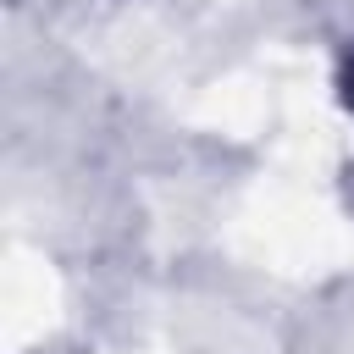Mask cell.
Segmentation results:
<instances>
[{
	"mask_svg": "<svg viewBox=\"0 0 354 354\" xmlns=\"http://www.w3.org/2000/svg\"><path fill=\"white\" fill-rule=\"evenodd\" d=\"M348 100H354V61H348Z\"/></svg>",
	"mask_w": 354,
	"mask_h": 354,
	"instance_id": "1",
	"label": "cell"
}]
</instances>
